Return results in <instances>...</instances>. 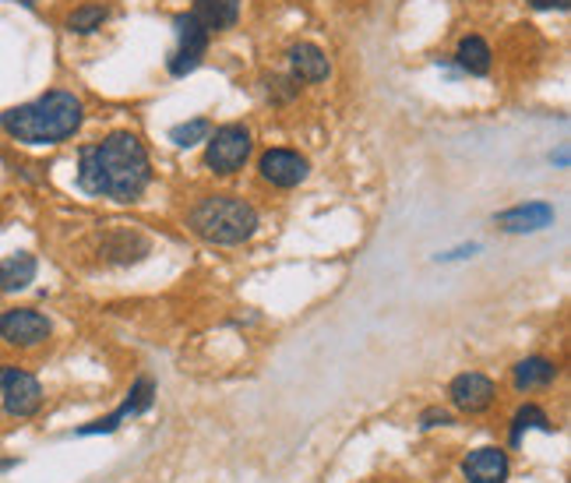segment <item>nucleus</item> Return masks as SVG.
Instances as JSON below:
<instances>
[{
  "label": "nucleus",
  "instance_id": "f257e3e1",
  "mask_svg": "<svg viewBox=\"0 0 571 483\" xmlns=\"http://www.w3.org/2000/svg\"><path fill=\"white\" fill-rule=\"evenodd\" d=\"M74 180L88 198L131 205L153 184V159H148V148L134 131H110L107 138L78 148Z\"/></svg>",
  "mask_w": 571,
  "mask_h": 483
},
{
  "label": "nucleus",
  "instance_id": "f03ea898",
  "mask_svg": "<svg viewBox=\"0 0 571 483\" xmlns=\"http://www.w3.org/2000/svg\"><path fill=\"white\" fill-rule=\"evenodd\" d=\"M82 124H85V102L71 88H47L42 96L0 113V131L25 148L64 145L82 131Z\"/></svg>",
  "mask_w": 571,
  "mask_h": 483
},
{
  "label": "nucleus",
  "instance_id": "7ed1b4c3",
  "mask_svg": "<svg viewBox=\"0 0 571 483\" xmlns=\"http://www.w3.org/2000/svg\"><path fill=\"white\" fill-rule=\"evenodd\" d=\"M258 208L251 202L236 198V194H205L187 213V226L194 237H202L205 244L236 247L258 233Z\"/></svg>",
  "mask_w": 571,
  "mask_h": 483
},
{
  "label": "nucleus",
  "instance_id": "20e7f679",
  "mask_svg": "<svg viewBox=\"0 0 571 483\" xmlns=\"http://www.w3.org/2000/svg\"><path fill=\"white\" fill-rule=\"evenodd\" d=\"M254 153V134L251 128L244 124H219L212 128V134H208L205 142V166L212 170L216 177H233L247 166Z\"/></svg>",
  "mask_w": 571,
  "mask_h": 483
},
{
  "label": "nucleus",
  "instance_id": "39448f33",
  "mask_svg": "<svg viewBox=\"0 0 571 483\" xmlns=\"http://www.w3.org/2000/svg\"><path fill=\"white\" fill-rule=\"evenodd\" d=\"M173 28H177V50L170 53L167 60V68L173 79H187L191 71H198L202 68V60L208 53V39H212V33L194 19L191 11L184 14H177L173 19Z\"/></svg>",
  "mask_w": 571,
  "mask_h": 483
},
{
  "label": "nucleus",
  "instance_id": "423d86ee",
  "mask_svg": "<svg viewBox=\"0 0 571 483\" xmlns=\"http://www.w3.org/2000/svg\"><path fill=\"white\" fill-rule=\"evenodd\" d=\"M53 336V325L36 307H8L0 311V342H8L11 350H36Z\"/></svg>",
  "mask_w": 571,
  "mask_h": 483
},
{
  "label": "nucleus",
  "instance_id": "0eeeda50",
  "mask_svg": "<svg viewBox=\"0 0 571 483\" xmlns=\"http://www.w3.org/2000/svg\"><path fill=\"white\" fill-rule=\"evenodd\" d=\"M0 402L8 416H36L42 406V385L36 374L22 367H0Z\"/></svg>",
  "mask_w": 571,
  "mask_h": 483
},
{
  "label": "nucleus",
  "instance_id": "6e6552de",
  "mask_svg": "<svg viewBox=\"0 0 571 483\" xmlns=\"http://www.w3.org/2000/svg\"><path fill=\"white\" fill-rule=\"evenodd\" d=\"M258 173H262L265 184L290 191L307 180L311 162H307V156H300L296 148H265L262 159H258Z\"/></svg>",
  "mask_w": 571,
  "mask_h": 483
},
{
  "label": "nucleus",
  "instance_id": "1a4fd4ad",
  "mask_svg": "<svg viewBox=\"0 0 571 483\" xmlns=\"http://www.w3.org/2000/svg\"><path fill=\"white\" fill-rule=\"evenodd\" d=\"M494 396H498V388H494L490 377L479 374V371H465L448 385V399H452V406L459 413H470V416L490 410Z\"/></svg>",
  "mask_w": 571,
  "mask_h": 483
},
{
  "label": "nucleus",
  "instance_id": "9d476101",
  "mask_svg": "<svg viewBox=\"0 0 571 483\" xmlns=\"http://www.w3.org/2000/svg\"><path fill=\"white\" fill-rule=\"evenodd\" d=\"M554 219H558L554 205H547V202H525V205L505 208V213L494 219V222H498L505 233H536V230H547V226H554Z\"/></svg>",
  "mask_w": 571,
  "mask_h": 483
},
{
  "label": "nucleus",
  "instance_id": "9b49d317",
  "mask_svg": "<svg viewBox=\"0 0 571 483\" xmlns=\"http://www.w3.org/2000/svg\"><path fill=\"white\" fill-rule=\"evenodd\" d=\"M286 60H290V74L300 85H318L332 74L325 50L314 47V43H293V47L286 50Z\"/></svg>",
  "mask_w": 571,
  "mask_h": 483
},
{
  "label": "nucleus",
  "instance_id": "f8f14e48",
  "mask_svg": "<svg viewBox=\"0 0 571 483\" xmlns=\"http://www.w3.org/2000/svg\"><path fill=\"white\" fill-rule=\"evenodd\" d=\"M508 473H512V462L501 448H476L462 462V476L470 483H508Z\"/></svg>",
  "mask_w": 571,
  "mask_h": 483
},
{
  "label": "nucleus",
  "instance_id": "ddd939ff",
  "mask_svg": "<svg viewBox=\"0 0 571 483\" xmlns=\"http://www.w3.org/2000/svg\"><path fill=\"white\" fill-rule=\"evenodd\" d=\"M36 271H39L36 254H28V251L8 254V258L0 262V293H22V290H28V286L36 282Z\"/></svg>",
  "mask_w": 571,
  "mask_h": 483
},
{
  "label": "nucleus",
  "instance_id": "4468645a",
  "mask_svg": "<svg viewBox=\"0 0 571 483\" xmlns=\"http://www.w3.org/2000/svg\"><path fill=\"white\" fill-rule=\"evenodd\" d=\"M558 382V364L547 357H525L512 367V385L519 391H536V388H550Z\"/></svg>",
  "mask_w": 571,
  "mask_h": 483
},
{
  "label": "nucleus",
  "instance_id": "2eb2a0df",
  "mask_svg": "<svg viewBox=\"0 0 571 483\" xmlns=\"http://www.w3.org/2000/svg\"><path fill=\"white\" fill-rule=\"evenodd\" d=\"M191 14L208 33H227V28L240 22V0H194Z\"/></svg>",
  "mask_w": 571,
  "mask_h": 483
},
{
  "label": "nucleus",
  "instance_id": "dca6fc26",
  "mask_svg": "<svg viewBox=\"0 0 571 483\" xmlns=\"http://www.w3.org/2000/svg\"><path fill=\"white\" fill-rule=\"evenodd\" d=\"M455 64L465 74H473V79H484V74H490V68H494L490 43L484 36H462L459 47H455Z\"/></svg>",
  "mask_w": 571,
  "mask_h": 483
},
{
  "label": "nucleus",
  "instance_id": "f3484780",
  "mask_svg": "<svg viewBox=\"0 0 571 483\" xmlns=\"http://www.w3.org/2000/svg\"><path fill=\"white\" fill-rule=\"evenodd\" d=\"M107 22H110V8L107 4H78L74 11H68L64 33H71V36H96Z\"/></svg>",
  "mask_w": 571,
  "mask_h": 483
},
{
  "label": "nucleus",
  "instance_id": "a211bd4d",
  "mask_svg": "<svg viewBox=\"0 0 571 483\" xmlns=\"http://www.w3.org/2000/svg\"><path fill=\"white\" fill-rule=\"evenodd\" d=\"M208 134H212V120H208V117H194V120H184V124L170 128V142L177 148H194V145L208 142Z\"/></svg>",
  "mask_w": 571,
  "mask_h": 483
},
{
  "label": "nucleus",
  "instance_id": "6ab92c4d",
  "mask_svg": "<svg viewBox=\"0 0 571 483\" xmlns=\"http://www.w3.org/2000/svg\"><path fill=\"white\" fill-rule=\"evenodd\" d=\"M554 431V424H550V416L539 410V406H522V410L515 413V420H512V445H519L522 442V434L525 431Z\"/></svg>",
  "mask_w": 571,
  "mask_h": 483
},
{
  "label": "nucleus",
  "instance_id": "aec40b11",
  "mask_svg": "<svg viewBox=\"0 0 571 483\" xmlns=\"http://www.w3.org/2000/svg\"><path fill=\"white\" fill-rule=\"evenodd\" d=\"M265 96L286 107V102H293L300 96V82L293 79V74L290 79H286V74H272V79H265Z\"/></svg>",
  "mask_w": 571,
  "mask_h": 483
},
{
  "label": "nucleus",
  "instance_id": "412c9836",
  "mask_svg": "<svg viewBox=\"0 0 571 483\" xmlns=\"http://www.w3.org/2000/svg\"><path fill=\"white\" fill-rule=\"evenodd\" d=\"M445 424H452V413L441 410V406H434V410L420 413V427H445Z\"/></svg>",
  "mask_w": 571,
  "mask_h": 483
},
{
  "label": "nucleus",
  "instance_id": "4be33fe9",
  "mask_svg": "<svg viewBox=\"0 0 571 483\" xmlns=\"http://www.w3.org/2000/svg\"><path fill=\"white\" fill-rule=\"evenodd\" d=\"M536 11H568L571 0H530Z\"/></svg>",
  "mask_w": 571,
  "mask_h": 483
},
{
  "label": "nucleus",
  "instance_id": "5701e85b",
  "mask_svg": "<svg viewBox=\"0 0 571 483\" xmlns=\"http://www.w3.org/2000/svg\"><path fill=\"white\" fill-rule=\"evenodd\" d=\"M22 4H25V8H36V4H39V0H22Z\"/></svg>",
  "mask_w": 571,
  "mask_h": 483
}]
</instances>
